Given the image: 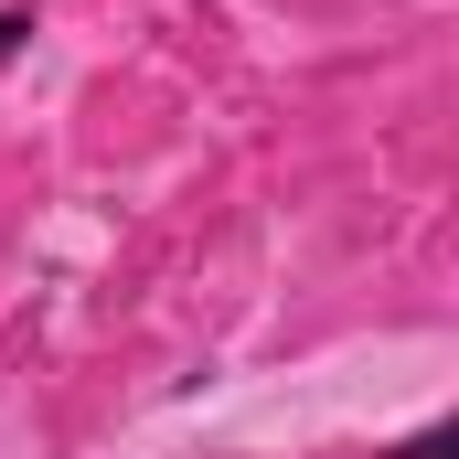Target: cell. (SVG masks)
<instances>
[{
    "mask_svg": "<svg viewBox=\"0 0 459 459\" xmlns=\"http://www.w3.org/2000/svg\"><path fill=\"white\" fill-rule=\"evenodd\" d=\"M32 32H43V22H32V11H22V0H11V11H0V75H11V65H22V54H32Z\"/></svg>",
    "mask_w": 459,
    "mask_h": 459,
    "instance_id": "6da1fadb",
    "label": "cell"
},
{
    "mask_svg": "<svg viewBox=\"0 0 459 459\" xmlns=\"http://www.w3.org/2000/svg\"><path fill=\"white\" fill-rule=\"evenodd\" d=\"M395 459H459V428H449V417H438V428H417V438H406V449H395Z\"/></svg>",
    "mask_w": 459,
    "mask_h": 459,
    "instance_id": "7a4b0ae2",
    "label": "cell"
}]
</instances>
